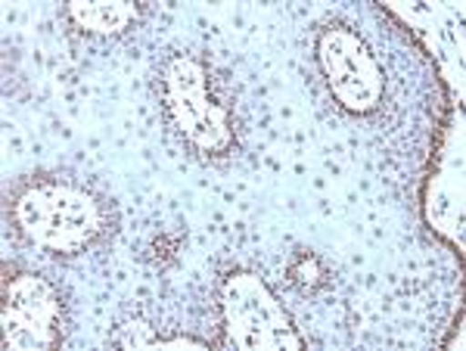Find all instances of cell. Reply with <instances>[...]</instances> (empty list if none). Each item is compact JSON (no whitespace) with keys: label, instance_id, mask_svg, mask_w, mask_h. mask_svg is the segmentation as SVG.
<instances>
[{"label":"cell","instance_id":"52a82bcc","mask_svg":"<svg viewBox=\"0 0 466 351\" xmlns=\"http://www.w3.org/2000/svg\"><path fill=\"white\" fill-rule=\"evenodd\" d=\"M116 346L122 348H159V336L153 333V326L144 324V320H127V324L118 326L116 333Z\"/></svg>","mask_w":466,"mask_h":351},{"label":"cell","instance_id":"8992f818","mask_svg":"<svg viewBox=\"0 0 466 351\" xmlns=\"http://www.w3.org/2000/svg\"><path fill=\"white\" fill-rule=\"evenodd\" d=\"M69 16L78 28L94 35H118L137 19V6L125 0H75L69 4Z\"/></svg>","mask_w":466,"mask_h":351},{"label":"cell","instance_id":"277c9868","mask_svg":"<svg viewBox=\"0 0 466 351\" xmlns=\"http://www.w3.org/2000/svg\"><path fill=\"white\" fill-rule=\"evenodd\" d=\"M318 59L329 91L349 112H370L382 100L386 78L355 32L329 25L318 41Z\"/></svg>","mask_w":466,"mask_h":351},{"label":"cell","instance_id":"5b68a950","mask_svg":"<svg viewBox=\"0 0 466 351\" xmlns=\"http://www.w3.org/2000/svg\"><path fill=\"white\" fill-rule=\"evenodd\" d=\"M4 346L16 351H47L59 336V296L50 283L32 274L10 280L4 289Z\"/></svg>","mask_w":466,"mask_h":351},{"label":"cell","instance_id":"7a4b0ae2","mask_svg":"<svg viewBox=\"0 0 466 351\" xmlns=\"http://www.w3.org/2000/svg\"><path fill=\"white\" fill-rule=\"evenodd\" d=\"M224 326L230 346L243 351H296L302 336L274 293L255 274H230L221 289Z\"/></svg>","mask_w":466,"mask_h":351},{"label":"cell","instance_id":"6da1fadb","mask_svg":"<svg viewBox=\"0 0 466 351\" xmlns=\"http://www.w3.org/2000/svg\"><path fill=\"white\" fill-rule=\"evenodd\" d=\"M22 234L54 252H78L100 234V206L69 184H32L16 199Z\"/></svg>","mask_w":466,"mask_h":351},{"label":"cell","instance_id":"3957f363","mask_svg":"<svg viewBox=\"0 0 466 351\" xmlns=\"http://www.w3.org/2000/svg\"><path fill=\"white\" fill-rule=\"evenodd\" d=\"M162 85L180 134L202 153H228L233 140L228 109L215 100L212 87H208V75L197 59L175 56L165 65Z\"/></svg>","mask_w":466,"mask_h":351}]
</instances>
